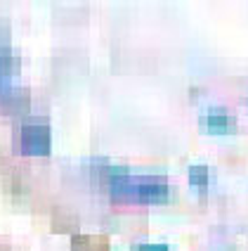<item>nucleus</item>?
<instances>
[{
  "label": "nucleus",
  "mask_w": 248,
  "mask_h": 251,
  "mask_svg": "<svg viewBox=\"0 0 248 251\" xmlns=\"http://www.w3.org/2000/svg\"><path fill=\"white\" fill-rule=\"evenodd\" d=\"M189 182H192V187H196V190H206L208 182H210V171H208V166L189 168Z\"/></svg>",
  "instance_id": "5"
},
{
  "label": "nucleus",
  "mask_w": 248,
  "mask_h": 251,
  "mask_svg": "<svg viewBox=\"0 0 248 251\" xmlns=\"http://www.w3.org/2000/svg\"><path fill=\"white\" fill-rule=\"evenodd\" d=\"M109 192L113 199L121 201H147V204H158L165 201L170 195V187L165 178L158 176H147V178H135V176H125L118 173L109 178Z\"/></svg>",
  "instance_id": "1"
},
{
  "label": "nucleus",
  "mask_w": 248,
  "mask_h": 251,
  "mask_svg": "<svg viewBox=\"0 0 248 251\" xmlns=\"http://www.w3.org/2000/svg\"><path fill=\"white\" fill-rule=\"evenodd\" d=\"M52 150L50 126L43 121H31L22 128V152L31 156H47Z\"/></svg>",
  "instance_id": "2"
},
{
  "label": "nucleus",
  "mask_w": 248,
  "mask_h": 251,
  "mask_svg": "<svg viewBox=\"0 0 248 251\" xmlns=\"http://www.w3.org/2000/svg\"><path fill=\"white\" fill-rule=\"evenodd\" d=\"M19 71V59L12 50L7 48H0V85H10L12 74Z\"/></svg>",
  "instance_id": "4"
},
{
  "label": "nucleus",
  "mask_w": 248,
  "mask_h": 251,
  "mask_svg": "<svg viewBox=\"0 0 248 251\" xmlns=\"http://www.w3.org/2000/svg\"><path fill=\"white\" fill-rule=\"evenodd\" d=\"M135 251H168V247H161V244H142V247H135Z\"/></svg>",
  "instance_id": "6"
},
{
  "label": "nucleus",
  "mask_w": 248,
  "mask_h": 251,
  "mask_svg": "<svg viewBox=\"0 0 248 251\" xmlns=\"http://www.w3.org/2000/svg\"><path fill=\"white\" fill-rule=\"evenodd\" d=\"M203 126H206L208 133H215V135H225V133H234L236 121L225 112V109H210L203 119Z\"/></svg>",
  "instance_id": "3"
}]
</instances>
